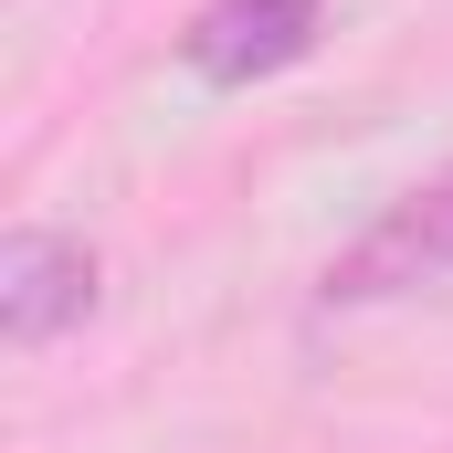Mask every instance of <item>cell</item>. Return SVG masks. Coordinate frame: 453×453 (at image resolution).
I'll list each match as a JSON object with an SVG mask.
<instances>
[{
  "label": "cell",
  "mask_w": 453,
  "mask_h": 453,
  "mask_svg": "<svg viewBox=\"0 0 453 453\" xmlns=\"http://www.w3.org/2000/svg\"><path fill=\"white\" fill-rule=\"evenodd\" d=\"M317 32H327V0H211L180 32V64L201 85H264V74L306 64Z\"/></svg>",
  "instance_id": "1"
},
{
  "label": "cell",
  "mask_w": 453,
  "mask_h": 453,
  "mask_svg": "<svg viewBox=\"0 0 453 453\" xmlns=\"http://www.w3.org/2000/svg\"><path fill=\"white\" fill-rule=\"evenodd\" d=\"M96 242L74 232H11L0 242V338L11 348H53L64 327L96 317Z\"/></svg>",
  "instance_id": "2"
},
{
  "label": "cell",
  "mask_w": 453,
  "mask_h": 453,
  "mask_svg": "<svg viewBox=\"0 0 453 453\" xmlns=\"http://www.w3.org/2000/svg\"><path fill=\"white\" fill-rule=\"evenodd\" d=\"M443 264H453V180L443 190H411L369 242H348L317 296H327V306H369V296H401V285H422V274H443Z\"/></svg>",
  "instance_id": "3"
}]
</instances>
